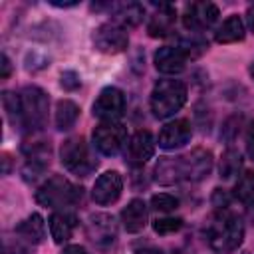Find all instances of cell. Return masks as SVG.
<instances>
[{
    "mask_svg": "<svg viewBox=\"0 0 254 254\" xmlns=\"http://www.w3.org/2000/svg\"><path fill=\"white\" fill-rule=\"evenodd\" d=\"M206 238L212 250L216 252H232L240 246L242 238H244V226L242 220L226 210H222L218 214V218L208 226L206 230Z\"/></svg>",
    "mask_w": 254,
    "mask_h": 254,
    "instance_id": "1",
    "label": "cell"
},
{
    "mask_svg": "<svg viewBox=\"0 0 254 254\" xmlns=\"http://www.w3.org/2000/svg\"><path fill=\"white\" fill-rule=\"evenodd\" d=\"M151 111L165 119L175 115L187 101V85L181 79H159L151 91Z\"/></svg>",
    "mask_w": 254,
    "mask_h": 254,
    "instance_id": "2",
    "label": "cell"
},
{
    "mask_svg": "<svg viewBox=\"0 0 254 254\" xmlns=\"http://www.w3.org/2000/svg\"><path fill=\"white\" fill-rule=\"evenodd\" d=\"M81 198V189L75 187L71 181H67L64 175L50 177L44 185L36 190V200L42 206L50 208H64L69 204H75Z\"/></svg>",
    "mask_w": 254,
    "mask_h": 254,
    "instance_id": "3",
    "label": "cell"
},
{
    "mask_svg": "<svg viewBox=\"0 0 254 254\" xmlns=\"http://www.w3.org/2000/svg\"><path fill=\"white\" fill-rule=\"evenodd\" d=\"M22 115H24V127L32 131H40L46 127L48 121V107L50 99L48 93L38 85H26L22 89Z\"/></svg>",
    "mask_w": 254,
    "mask_h": 254,
    "instance_id": "4",
    "label": "cell"
},
{
    "mask_svg": "<svg viewBox=\"0 0 254 254\" xmlns=\"http://www.w3.org/2000/svg\"><path fill=\"white\" fill-rule=\"evenodd\" d=\"M60 157H62V165L77 177H87L97 167V161H93V157L89 153V147H87L83 137L65 139L62 143Z\"/></svg>",
    "mask_w": 254,
    "mask_h": 254,
    "instance_id": "5",
    "label": "cell"
},
{
    "mask_svg": "<svg viewBox=\"0 0 254 254\" xmlns=\"http://www.w3.org/2000/svg\"><path fill=\"white\" fill-rule=\"evenodd\" d=\"M127 141V129L119 121H101L93 129V145L103 155H115Z\"/></svg>",
    "mask_w": 254,
    "mask_h": 254,
    "instance_id": "6",
    "label": "cell"
},
{
    "mask_svg": "<svg viewBox=\"0 0 254 254\" xmlns=\"http://www.w3.org/2000/svg\"><path fill=\"white\" fill-rule=\"evenodd\" d=\"M91 40H93L95 50H99L103 54H121L129 46V36L125 32V28H121L113 22L97 26Z\"/></svg>",
    "mask_w": 254,
    "mask_h": 254,
    "instance_id": "7",
    "label": "cell"
},
{
    "mask_svg": "<svg viewBox=\"0 0 254 254\" xmlns=\"http://www.w3.org/2000/svg\"><path fill=\"white\" fill-rule=\"evenodd\" d=\"M91 109L93 115L101 121H117L125 113V95L119 87H103Z\"/></svg>",
    "mask_w": 254,
    "mask_h": 254,
    "instance_id": "8",
    "label": "cell"
},
{
    "mask_svg": "<svg viewBox=\"0 0 254 254\" xmlns=\"http://www.w3.org/2000/svg\"><path fill=\"white\" fill-rule=\"evenodd\" d=\"M218 6L212 2H190L183 12V24L190 32H202L218 20Z\"/></svg>",
    "mask_w": 254,
    "mask_h": 254,
    "instance_id": "9",
    "label": "cell"
},
{
    "mask_svg": "<svg viewBox=\"0 0 254 254\" xmlns=\"http://www.w3.org/2000/svg\"><path fill=\"white\" fill-rule=\"evenodd\" d=\"M85 232H87V238L97 246V248H107L115 242L117 238V224H115V218L107 212H97V214H91L89 220H87V226H85Z\"/></svg>",
    "mask_w": 254,
    "mask_h": 254,
    "instance_id": "10",
    "label": "cell"
},
{
    "mask_svg": "<svg viewBox=\"0 0 254 254\" xmlns=\"http://www.w3.org/2000/svg\"><path fill=\"white\" fill-rule=\"evenodd\" d=\"M155 155V139L147 129L135 131L125 145V161L133 167L145 165Z\"/></svg>",
    "mask_w": 254,
    "mask_h": 254,
    "instance_id": "11",
    "label": "cell"
},
{
    "mask_svg": "<svg viewBox=\"0 0 254 254\" xmlns=\"http://www.w3.org/2000/svg\"><path fill=\"white\" fill-rule=\"evenodd\" d=\"M181 161H183L185 181H190V183H196V181H202L204 177H208L212 171V163H214L212 153L202 147H196V149L189 151L187 155H181Z\"/></svg>",
    "mask_w": 254,
    "mask_h": 254,
    "instance_id": "12",
    "label": "cell"
},
{
    "mask_svg": "<svg viewBox=\"0 0 254 254\" xmlns=\"http://www.w3.org/2000/svg\"><path fill=\"white\" fill-rule=\"evenodd\" d=\"M121 190H123V179L117 171H107L103 173L95 185H93V190H91V198L105 206V204H111L115 202L119 196H121Z\"/></svg>",
    "mask_w": 254,
    "mask_h": 254,
    "instance_id": "13",
    "label": "cell"
},
{
    "mask_svg": "<svg viewBox=\"0 0 254 254\" xmlns=\"http://www.w3.org/2000/svg\"><path fill=\"white\" fill-rule=\"evenodd\" d=\"M192 135V125L187 119H175L171 123H167L161 131H159V147L161 149H179L183 145H187L190 141Z\"/></svg>",
    "mask_w": 254,
    "mask_h": 254,
    "instance_id": "14",
    "label": "cell"
},
{
    "mask_svg": "<svg viewBox=\"0 0 254 254\" xmlns=\"http://www.w3.org/2000/svg\"><path fill=\"white\" fill-rule=\"evenodd\" d=\"M153 62H155V67L161 71V73H169V75H175V73H181L187 65V56L177 48V46H163L155 52L153 56Z\"/></svg>",
    "mask_w": 254,
    "mask_h": 254,
    "instance_id": "15",
    "label": "cell"
},
{
    "mask_svg": "<svg viewBox=\"0 0 254 254\" xmlns=\"http://www.w3.org/2000/svg\"><path fill=\"white\" fill-rule=\"evenodd\" d=\"M155 181L163 187L177 185L185 181V171H183V161L181 157H163L155 165Z\"/></svg>",
    "mask_w": 254,
    "mask_h": 254,
    "instance_id": "16",
    "label": "cell"
},
{
    "mask_svg": "<svg viewBox=\"0 0 254 254\" xmlns=\"http://www.w3.org/2000/svg\"><path fill=\"white\" fill-rule=\"evenodd\" d=\"M175 20H177V10L169 4H163L149 20L147 24V32L151 38H165L173 26H175Z\"/></svg>",
    "mask_w": 254,
    "mask_h": 254,
    "instance_id": "17",
    "label": "cell"
},
{
    "mask_svg": "<svg viewBox=\"0 0 254 254\" xmlns=\"http://www.w3.org/2000/svg\"><path fill=\"white\" fill-rule=\"evenodd\" d=\"M111 14H113V24L121 28H135L141 24L145 10L137 2H121V4L111 6Z\"/></svg>",
    "mask_w": 254,
    "mask_h": 254,
    "instance_id": "18",
    "label": "cell"
},
{
    "mask_svg": "<svg viewBox=\"0 0 254 254\" xmlns=\"http://www.w3.org/2000/svg\"><path fill=\"white\" fill-rule=\"evenodd\" d=\"M121 220L127 232H141L147 224V204L141 198H133L121 210Z\"/></svg>",
    "mask_w": 254,
    "mask_h": 254,
    "instance_id": "19",
    "label": "cell"
},
{
    "mask_svg": "<svg viewBox=\"0 0 254 254\" xmlns=\"http://www.w3.org/2000/svg\"><path fill=\"white\" fill-rule=\"evenodd\" d=\"M77 226V218L71 212H54L50 216V232L56 244H64L71 238Z\"/></svg>",
    "mask_w": 254,
    "mask_h": 254,
    "instance_id": "20",
    "label": "cell"
},
{
    "mask_svg": "<svg viewBox=\"0 0 254 254\" xmlns=\"http://www.w3.org/2000/svg\"><path fill=\"white\" fill-rule=\"evenodd\" d=\"M16 234L28 244H40L46 238V222L38 212H32L16 226Z\"/></svg>",
    "mask_w": 254,
    "mask_h": 254,
    "instance_id": "21",
    "label": "cell"
},
{
    "mask_svg": "<svg viewBox=\"0 0 254 254\" xmlns=\"http://www.w3.org/2000/svg\"><path fill=\"white\" fill-rule=\"evenodd\" d=\"M244 36H246V28L238 14L228 16L214 32V40L218 44H234V42L244 40Z\"/></svg>",
    "mask_w": 254,
    "mask_h": 254,
    "instance_id": "22",
    "label": "cell"
},
{
    "mask_svg": "<svg viewBox=\"0 0 254 254\" xmlns=\"http://www.w3.org/2000/svg\"><path fill=\"white\" fill-rule=\"evenodd\" d=\"M79 117V107L71 99H60L56 105V127L60 131H67L75 125Z\"/></svg>",
    "mask_w": 254,
    "mask_h": 254,
    "instance_id": "23",
    "label": "cell"
},
{
    "mask_svg": "<svg viewBox=\"0 0 254 254\" xmlns=\"http://www.w3.org/2000/svg\"><path fill=\"white\" fill-rule=\"evenodd\" d=\"M240 167H242V157H240V153H238L236 149H232V147L226 149V151L222 153L220 165H218L220 177H222V179H232V177L238 175Z\"/></svg>",
    "mask_w": 254,
    "mask_h": 254,
    "instance_id": "24",
    "label": "cell"
},
{
    "mask_svg": "<svg viewBox=\"0 0 254 254\" xmlns=\"http://www.w3.org/2000/svg\"><path fill=\"white\" fill-rule=\"evenodd\" d=\"M234 196H236L242 204L254 206V171H246V173L238 179V183H236V187H234Z\"/></svg>",
    "mask_w": 254,
    "mask_h": 254,
    "instance_id": "25",
    "label": "cell"
},
{
    "mask_svg": "<svg viewBox=\"0 0 254 254\" xmlns=\"http://www.w3.org/2000/svg\"><path fill=\"white\" fill-rule=\"evenodd\" d=\"M2 103H4V111L6 117L10 119L12 125H24V115H22V99L20 95L12 93V91H4L2 95Z\"/></svg>",
    "mask_w": 254,
    "mask_h": 254,
    "instance_id": "26",
    "label": "cell"
},
{
    "mask_svg": "<svg viewBox=\"0 0 254 254\" xmlns=\"http://www.w3.org/2000/svg\"><path fill=\"white\" fill-rule=\"evenodd\" d=\"M177 48L187 56V60H189V58L192 60V58H198L202 52H206L208 44H206L204 40H200V38H183Z\"/></svg>",
    "mask_w": 254,
    "mask_h": 254,
    "instance_id": "27",
    "label": "cell"
},
{
    "mask_svg": "<svg viewBox=\"0 0 254 254\" xmlns=\"http://www.w3.org/2000/svg\"><path fill=\"white\" fill-rule=\"evenodd\" d=\"M151 206L159 212H171L179 206V198L173 196V194H167V192H161V194H155L151 198Z\"/></svg>",
    "mask_w": 254,
    "mask_h": 254,
    "instance_id": "28",
    "label": "cell"
},
{
    "mask_svg": "<svg viewBox=\"0 0 254 254\" xmlns=\"http://www.w3.org/2000/svg\"><path fill=\"white\" fill-rule=\"evenodd\" d=\"M183 228V218H157L153 222V230L157 234H171Z\"/></svg>",
    "mask_w": 254,
    "mask_h": 254,
    "instance_id": "29",
    "label": "cell"
},
{
    "mask_svg": "<svg viewBox=\"0 0 254 254\" xmlns=\"http://www.w3.org/2000/svg\"><path fill=\"white\" fill-rule=\"evenodd\" d=\"M62 87L64 89H67V91H73V89H77L79 85H81V81H79V75L75 73V71H71V69H67V71H64L62 73Z\"/></svg>",
    "mask_w": 254,
    "mask_h": 254,
    "instance_id": "30",
    "label": "cell"
},
{
    "mask_svg": "<svg viewBox=\"0 0 254 254\" xmlns=\"http://www.w3.org/2000/svg\"><path fill=\"white\" fill-rule=\"evenodd\" d=\"M246 153L254 161V121L250 123L248 131H246Z\"/></svg>",
    "mask_w": 254,
    "mask_h": 254,
    "instance_id": "31",
    "label": "cell"
},
{
    "mask_svg": "<svg viewBox=\"0 0 254 254\" xmlns=\"http://www.w3.org/2000/svg\"><path fill=\"white\" fill-rule=\"evenodd\" d=\"M2 73H0V77L2 79H6L8 75H10V71H12V64H10V60H8V56L6 54H2Z\"/></svg>",
    "mask_w": 254,
    "mask_h": 254,
    "instance_id": "32",
    "label": "cell"
},
{
    "mask_svg": "<svg viewBox=\"0 0 254 254\" xmlns=\"http://www.w3.org/2000/svg\"><path fill=\"white\" fill-rule=\"evenodd\" d=\"M62 254H87V250L83 246H77V244H71V246H65Z\"/></svg>",
    "mask_w": 254,
    "mask_h": 254,
    "instance_id": "33",
    "label": "cell"
},
{
    "mask_svg": "<svg viewBox=\"0 0 254 254\" xmlns=\"http://www.w3.org/2000/svg\"><path fill=\"white\" fill-rule=\"evenodd\" d=\"M246 20H248L250 30L254 32V6H252V8H248V12H246Z\"/></svg>",
    "mask_w": 254,
    "mask_h": 254,
    "instance_id": "34",
    "label": "cell"
},
{
    "mask_svg": "<svg viewBox=\"0 0 254 254\" xmlns=\"http://www.w3.org/2000/svg\"><path fill=\"white\" fill-rule=\"evenodd\" d=\"M137 254H163L159 248H143V250H139Z\"/></svg>",
    "mask_w": 254,
    "mask_h": 254,
    "instance_id": "35",
    "label": "cell"
},
{
    "mask_svg": "<svg viewBox=\"0 0 254 254\" xmlns=\"http://www.w3.org/2000/svg\"><path fill=\"white\" fill-rule=\"evenodd\" d=\"M52 4H54V6H64V8H65V6H75L77 2H56V0H52Z\"/></svg>",
    "mask_w": 254,
    "mask_h": 254,
    "instance_id": "36",
    "label": "cell"
},
{
    "mask_svg": "<svg viewBox=\"0 0 254 254\" xmlns=\"http://www.w3.org/2000/svg\"><path fill=\"white\" fill-rule=\"evenodd\" d=\"M250 75H252V79H254V62L250 64Z\"/></svg>",
    "mask_w": 254,
    "mask_h": 254,
    "instance_id": "37",
    "label": "cell"
}]
</instances>
